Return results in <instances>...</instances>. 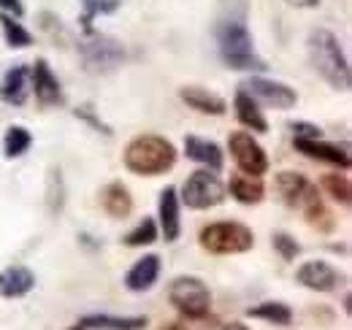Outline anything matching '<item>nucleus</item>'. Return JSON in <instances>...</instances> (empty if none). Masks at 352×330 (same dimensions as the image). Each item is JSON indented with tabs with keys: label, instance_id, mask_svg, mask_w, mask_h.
Returning <instances> with one entry per match:
<instances>
[{
	"label": "nucleus",
	"instance_id": "7ed1b4c3",
	"mask_svg": "<svg viewBox=\"0 0 352 330\" xmlns=\"http://www.w3.org/2000/svg\"><path fill=\"white\" fill-rule=\"evenodd\" d=\"M309 57H311L314 71L331 84L333 89H342V92L350 89L352 84L350 63H347V57L342 52L339 38L331 30H314L309 36Z\"/></svg>",
	"mask_w": 352,
	"mask_h": 330
},
{
	"label": "nucleus",
	"instance_id": "9b49d317",
	"mask_svg": "<svg viewBox=\"0 0 352 330\" xmlns=\"http://www.w3.org/2000/svg\"><path fill=\"white\" fill-rule=\"evenodd\" d=\"M293 144H296V149L298 152H304L307 157L311 160H320V163H331L336 165V168H350L352 160H350V152L344 149V146H336V144H325L322 138H311V141H304V138H293Z\"/></svg>",
	"mask_w": 352,
	"mask_h": 330
},
{
	"label": "nucleus",
	"instance_id": "72a5a7b5",
	"mask_svg": "<svg viewBox=\"0 0 352 330\" xmlns=\"http://www.w3.org/2000/svg\"><path fill=\"white\" fill-rule=\"evenodd\" d=\"M293 138H304V141H311V138H322V130L311 122H293Z\"/></svg>",
	"mask_w": 352,
	"mask_h": 330
},
{
	"label": "nucleus",
	"instance_id": "423d86ee",
	"mask_svg": "<svg viewBox=\"0 0 352 330\" xmlns=\"http://www.w3.org/2000/svg\"><path fill=\"white\" fill-rule=\"evenodd\" d=\"M79 54L87 74H111L125 60V46L103 33H87V38L79 43Z\"/></svg>",
	"mask_w": 352,
	"mask_h": 330
},
{
	"label": "nucleus",
	"instance_id": "b1692460",
	"mask_svg": "<svg viewBox=\"0 0 352 330\" xmlns=\"http://www.w3.org/2000/svg\"><path fill=\"white\" fill-rule=\"evenodd\" d=\"M233 106H236V117H239V122L244 124V127H250V130H255V133H268V122H265L261 106H258L244 89L236 92Z\"/></svg>",
	"mask_w": 352,
	"mask_h": 330
},
{
	"label": "nucleus",
	"instance_id": "aec40b11",
	"mask_svg": "<svg viewBox=\"0 0 352 330\" xmlns=\"http://www.w3.org/2000/svg\"><path fill=\"white\" fill-rule=\"evenodd\" d=\"M160 230L166 241H176L182 233V217H179V192L176 187H166L160 192Z\"/></svg>",
	"mask_w": 352,
	"mask_h": 330
},
{
	"label": "nucleus",
	"instance_id": "7c9ffc66",
	"mask_svg": "<svg viewBox=\"0 0 352 330\" xmlns=\"http://www.w3.org/2000/svg\"><path fill=\"white\" fill-rule=\"evenodd\" d=\"M82 3H85V14H82V28H85L87 33H92V30H89L92 19H95L98 14H111V11H117L122 0H82Z\"/></svg>",
	"mask_w": 352,
	"mask_h": 330
},
{
	"label": "nucleus",
	"instance_id": "2eb2a0df",
	"mask_svg": "<svg viewBox=\"0 0 352 330\" xmlns=\"http://www.w3.org/2000/svg\"><path fill=\"white\" fill-rule=\"evenodd\" d=\"M160 276V257L157 254H144L141 260H135L131 271L125 274V287L131 292H144L152 289Z\"/></svg>",
	"mask_w": 352,
	"mask_h": 330
},
{
	"label": "nucleus",
	"instance_id": "ddd939ff",
	"mask_svg": "<svg viewBox=\"0 0 352 330\" xmlns=\"http://www.w3.org/2000/svg\"><path fill=\"white\" fill-rule=\"evenodd\" d=\"M30 68L28 65H14L11 71H6V76L0 79V100L8 106H25L28 92H30Z\"/></svg>",
	"mask_w": 352,
	"mask_h": 330
},
{
	"label": "nucleus",
	"instance_id": "4468645a",
	"mask_svg": "<svg viewBox=\"0 0 352 330\" xmlns=\"http://www.w3.org/2000/svg\"><path fill=\"white\" fill-rule=\"evenodd\" d=\"M184 152H187L190 160L206 165V168L214 170V173L222 170V165H225L220 144H214V141H209V138H201V135H187V138H184Z\"/></svg>",
	"mask_w": 352,
	"mask_h": 330
},
{
	"label": "nucleus",
	"instance_id": "bb28decb",
	"mask_svg": "<svg viewBox=\"0 0 352 330\" xmlns=\"http://www.w3.org/2000/svg\"><path fill=\"white\" fill-rule=\"evenodd\" d=\"M63 206H65L63 170L60 168H49V176H46V208H49V214H60Z\"/></svg>",
	"mask_w": 352,
	"mask_h": 330
},
{
	"label": "nucleus",
	"instance_id": "cd10ccee",
	"mask_svg": "<svg viewBox=\"0 0 352 330\" xmlns=\"http://www.w3.org/2000/svg\"><path fill=\"white\" fill-rule=\"evenodd\" d=\"M320 184H322L325 195H331L336 204H342V206H350L352 204V187L350 179L344 173H328V176H322Z\"/></svg>",
	"mask_w": 352,
	"mask_h": 330
},
{
	"label": "nucleus",
	"instance_id": "f704fd0d",
	"mask_svg": "<svg viewBox=\"0 0 352 330\" xmlns=\"http://www.w3.org/2000/svg\"><path fill=\"white\" fill-rule=\"evenodd\" d=\"M0 8H3V11H8V14H11V16H16V19L25 14L22 0H0Z\"/></svg>",
	"mask_w": 352,
	"mask_h": 330
},
{
	"label": "nucleus",
	"instance_id": "412c9836",
	"mask_svg": "<svg viewBox=\"0 0 352 330\" xmlns=\"http://www.w3.org/2000/svg\"><path fill=\"white\" fill-rule=\"evenodd\" d=\"M36 287V274L25 265H8L0 274V298H22Z\"/></svg>",
	"mask_w": 352,
	"mask_h": 330
},
{
	"label": "nucleus",
	"instance_id": "0eeeda50",
	"mask_svg": "<svg viewBox=\"0 0 352 330\" xmlns=\"http://www.w3.org/2000/svg\"><path fill=\"white\" fill-rule=\"evenodd\" d=\"M225 201V184L214 176V170H195L192 176H187V182L182 184V204L187 208L204 211V208H214Z\"/></svg>",
	"mask_w": 352,
	"mask_h": 330
},
{
	"label": "nucleus",
	"instance_id": "a211bd4d",
	"mask_svg": "<svg viewBox=\"0 0 352 330\" xmlns=\"http://www.w3.org/2000/svg\"><path fill=\"white\" fill-rule=\"evenodd\" d=\"M179 98H182L190 109H195V111H201V114L222 117V114L228 111V103L222 100L220 95L204 89V87H182V89H179Z\"/></svg>",
	"mask_w": 352,
	"mask_h": 330
},
{
	"label": "nucleus",
	"instance_id": "a878e982",
	"mask_svg": "<svg viewBox=\"0 0 352 330\" xmlns=\"http://www.w3.org/2000/svg\"><path fill=\"white\" fill-rule=\"evenodd\" d=\"M30 144H33L30 130L22 127V124H14V127H8L6 138H3V152H6L8 160H14V157H22L30 149Z\"/></svg>",
	"mask_w": 352,
	"mask_h": 330
},
{
	"label": "nucleus",
	"instance_id": "6ab92c4d",
	"mask_svg": "<svg viewBox=\"0 0 352 330\" xmlns=\"http://www.w3.org/2000/svg\"><path fill=\"white\" fill-rule=\"evenodd\" d=\"M301 211H304V217H307V222L317 230V233H333V228H336V219H333V214L328 211V206L322 204V198H320V192H317V187L311 184V190L307 192V198L301 201Z\"/></svg>",
	"mask_w": 352,
	"mask_h": 330
},
{
	"label": "nucleus",
	"instance_id": "dca6fc26",
	"mask_svg": "<svg viewBox=\"0 0 352 330\" xmlns=\"http://www.w3.org/2000/svg\"><path fill=\"white\" fill-rule=\"evenodd\" d=\"M274 187H276L279 198H282L287 206L298 208V206H301V201L307 198V192L311 190V182H309L304 173H296V170H282V173H276Z\"/></svg>",
	"mask_w": 352,
	"mask_h": 330
},
{
	"label": "nucleus",
	"instance_id": "c756f323",
	"mask_svg": "<svg viewBox=\"0 0 352 330\" xmlns=\"http://www.w3.org/2000/svg\"><path fill=\"white\" fill-rule=\"evenodd\" d=\"M0 28H3L6 43L14 46V49H28V46L33 43V36H30L19 22H14L11 14H0Z\"/></svg>",
	"mask_w": 352,
	"mask_h": 330
},
{
	"label": "nucleus",
	"instance_id": "5701e85b",
	"mask_svg": "<svg viewBox=\"0 0 352 330\" xmlns=\"http://www.w3.org/2000/svg\"><path fill=\"white\" fill-rule=\"evenodd\" d=\"M85 330H146V317H111V314H89L76 322Z\"/></svg>",
	"mask_w": 352,
	"mask_h": 330
},
{
	"label": "nucleus",
	"instance_id": "1a4fd4ad",
	"mask_svg": "<svg viewBox=\"0 0 352 330\" xmlns=\"http://www.w3.org/2000/svg\"><path fill=\"white\" fill-rule=\"evenodd\" d=\"M241 89L255 100V103H265L271 109H279V111H287L298 103V92L290 89L287 84L282 82H271V79H261V76H252L241 84Z\"/></svg>",
	"mask_w": 352,
	"mask_h": 330
},
{
	"label": "nucleus",
	"instance_id": "c85d7f7f",
	"mask_svg": "<svg viewBox=\"0 0 352 330\" xmlns=\"http://www.w3.org/2000/svg\"><path fill=\"white\" fill-rule=\"evenodd\" d=\"M155 241H157V222L149 219V217H144L131 233L122 239V244H125V247H133V249L149 247V244H155Z\"/></svg>",
	"mask_w": 352,
	"mask_h": 330
},
{
	"label": "nucleus",
	"instance_id": "f3484780",
	"mask_svg": "<svg viewBox=\"0 0 352 330\" xmlns=\"http://www.w3.org/2000/svg\"><path fill=\"white\" fill-rule=\"evenodd\" d=\"M100 208L111 217V219H125L133 211V195L122 182H111L100 190Z\"/></svg>",
	"mask_w": 352,
	"mask_h": 330
},
{
	"label": "nucleus",
	"instance_id": "58836bf2",
	"mask_svg": "<svg viewBox=\"0 0 352 330\" xmlns=\"http://www.w3.org/2000/svg\"><path fill=\"white\" fill-rule=\"evenodd\" d=\"M71 330H85V328H79V325H74V328H71Z\"/></svg>",
	"mask_w": 352,
	"mask_h": 330
},
{
	"label": "nucleus",
	"instance_id": "39448f33",
	"mask_svg": "<svg viewBox=\"0 0 352 330\" xmlns=\"http://www.w3.org/2000/svg\"><path fill=\"white\" fill-rule=\"evenodd\" d=\"M168 300L187 320H206L212 311V292L198 276H179L168 287Z\"/></svg>",
	"mask_w": 352,
	"mask_h": 330
},
{
	"label": "nucleus",
	"instance_id": "20e7f679",
	"mask_svg": "<svg viewBox=\"0 0 352 330\" xmlns=\"http://www.w3.org/2000/svg\"><path fill=\"white\" fill-rule=\"evenodd\" d=\"M198 244L209 254H241L255 247V233L241 222H212L201 230Z\"/></svg>",
	"mask_w": 352,
	"mask_h": 330
},
{
	"label": "nucleus",
	"instance_id": "c9c22d12",
	"mask_svg": "<svg viewBox=\"0 0 352 330\" xmlns=\"http://www.w3.org/2000/svg\"><path fill=\"white\" fill-rule=\"evenodd\" d=\"M285 3H290L296 8H314V6H320V0H285Z\"/></svg>",
	"mask_w": 352,
	"mask_h": 330
},
{
	"label": "nucleus",
	"instance_id": "f03ea898",
	"mask_svg": "<svg viewBox=\"0 0 352 330\" xmlns=\"http://www.w3.org/2000/svg\"><path fill=\"white\" fill-rule=\"evenodd\" d=\"M125 168L135 176H160L171 170L176 163V146L155 133L135 135L131 144L125 146Z\"/></svg>",
	"mask_w": 352,
	"mask_h": 330
},
{
	"label": "nucleus",
	"instance_id": "2f4dec72",
	"mask_svg": "<svg viewBox=\"0 0 352 330\" xmlns=\"http://www.w3.org/2000/svg\"><path fill=\"white\" fill-rule=\"evenodd\" d=\"M271 244H274L276 254H279L282 260H296V257L301 254V247H298V241H296L293 236H287V233H276Z\"/></svg>",
	"mask_w": 352,
	"mask_h": 330
},
{
	"label": "nucleus",
	"instance_id": "4be33fe9",
	"mask_svg": "<svg viewBox=\"0 0 352 330\" xmlns=\"http://www.w3.org/2000/svg\"><path fill=\"white\" fill-rule=\"evenodd\" d=\"M228 190L244 206H258L265 198V187L261 182V176H250V173H233Z\"/></svg>",
	"mask_w": 352,
	"mask_h": 330
},
{
	"label": "nucleus",
	"instance_id": "4c0bfd02",
	"mask_svg": "<svg viewBox=\"0 0 352 330\" xmlns=\"http://www.w3.org/2000/svg\"><path fill=\"white\" fill-rule=\"evenodd\" d=\"M222 330H250L244 322H228V325H222Z\"/></svg>",
	"mask_w": 352,
	"mask_h": 330
},
{
	"label": "nucleus",
	"instance_id": "9d476101",
	"mask_svg": "<svg viewBox=\"0 0 352 330\" xmlns=\"http://www.w3.org/2000/svg\"><path fill=\"white\" fill-rule=\"evenodd\" d=\"M296 282L314 292H333L342 285V274L325 260H309L296 271Z\"/></svg>",
	"mask_w": 352,
	"mask_h": 330
},
{
	"label": "nucleus",
	"instance_id": "e433bc0d",
	"mask_svg": "<svg viewBox=\"0 0 352 330\" xmlns=\"http://www.w3.org/2000/svg\"><path fill=\"white\" fill-rule=\"evenodd\" d=\"M160 330H190V328H187L184 322H166V325H163Z\"/></svg>",
	"mask_w": 352,
	"mask_h": 330
},
{
	"label": "nucleus",
	"instance_id": "6e6552de",
	"mask_svg": "<svg viewBox=\"0 0 352 330\" xmlns=\"http://www.w3.org/2000/svg\"><path fill=\"white\" fill-rule=\"evenodd\" d=\"M228 146H230V155L236 165L241 168V173H250V176H263L268 170V157H265V149L244 130H236L230 138H228Z\"/></svg>",
	"mask_w": 352,
	"mask_h": 330
},
{
	"label": "nucleus",
	"instance_id": "473e14b6",
	"mask_svg": "<svg viewBox=\"0 0 352 330\" xmlns=\"http://www.w3.org/2000/svg\"><path fill=\"white\" fill-rule=\"evenodd\" d=\"M74 117H76V120H82V122L92 124L98 133H106V135H111V127H109V124L103 122V120H100V117L92 111V106H82V109H76V111H74Z\"/></svg>",
	"mask_w": 352,
	"mask_h": 330
},
{
	"label": "nucleus",
	"instance_id": "393cba45",
	"mask_svg": "<svg viewBox=\"0 0 352 330\" xmlns=\"http://www.w3.org/2000/svg\"><path fill=\"white\" fill-rule=\"evenodd\" d=\"M247 317L263 320L268 325H290L293 322V309L282 300H263V303L247 309Z\"/></svg>",
	"mask_w": 352,
	"mask_h": 330
},
{
	"label": "nucleus",
	"instance_id": "f8f14e48",
	"mask_svg": "<svg viewBox=\"0 0 352 330\" xmlns=\"http://www.w3.org/2000/svg\"><path fill=\"white\" fill-rule=\"evenodd\" d=\"M30 79H33V92H36V100L41 106H60L63 103V89L57 76L52 74L49 63L46 60H36L33 71H30Z\"/></svg>",
	"mask_w": 352,
	"mask_h": 330
},
{
	"label": "nucleus",
	"instance_id": "f257e3e1",
	"mask_svg": "<svg viewBox=\"0 0 352 330\" xmlns=\"http://www.w3.org/2000/svg\"><path fill=\"white\" fill-rule=\"evenodd\" d=\"M214 36H217L220 57L225 60L228 68H233V71H265L268 68L263 57H258L255 41L244 22V3L239 6V11L230 8L228 14H222L217 28H214Z\"/></svg>",
	"mask_w": 352,
	"mask_h": 330
}]
</instances>
